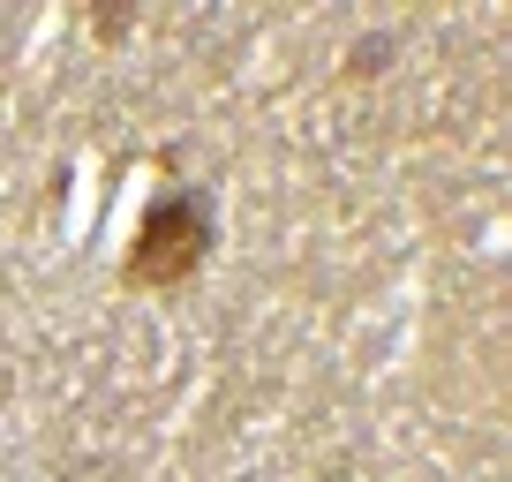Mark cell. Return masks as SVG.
I'll return each mask as SVG.
<instances>
[{
    "instance_id": "obj_1",
    "label": "cell",
    "mask_w": 512,
    "mask_h": 482,
    "mask_svg": "<svg viewBox=\"0 0 512 482\" xmlns=\"http://www.w3.org/2000/svg\"><path fill=\"white\" fill-rule=\"evenodd\" d=\"M211 241H219V211L204 189H166L144 204L136 234L121 249V287L136 294H181L196 272L211 264Z\"/></svg>"
}]
</instances>
